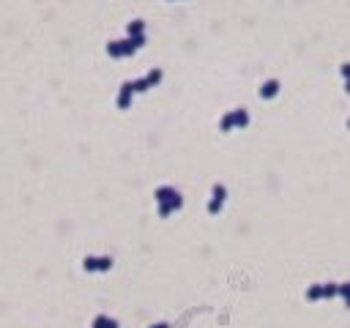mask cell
<instances>
[{
	"label": "cell",
	"instance_id": "5bb4252c",
	"mask_svg": "<svg viewBox=\"0 0 350 328\" xmlns=\"http://www.w3.org/2000/svg\"><path fill=\"white\" fill-rule=\"evenodd\" d=\"M339 296L345 298V304L350 306V282H347V285H339Z\"/></svg>",
	"mask_w": 350,
	"mask_h": 328
},
{
	"label": "cell",
	"instance_id": "ac0fdd59",
	"mask_svg": "<svg viewBox=\"0 0 350 328\" xmlns=\"http://www.w3.org/2000/svg\"><path fill=\"white\" fill-rule=\"evenodd\" d=\"M347 129H350V120H347Z\"/></svg>",
	"mask_w": 350,
	"mask_h": 328
},
{
	"label": "cell",
	"instance_id": "3957f363",
	"mask_svg": "<svg viewBox=\"0 0 350 328\" xmlns=\"http://www.w3.org/2000/svg\"><path fill=\"white\" fill-rule=\"evenodd\" d=\"M336 293H339V287L336 285H312L307 290V298L309 301H318V298H334Z\"/></svg>",
	"mask_w": 350,
	"mask_h": 328
},
{
	"label": "cell",
	"instance_id": "8992f818",
	"mask_svg": "<svg viewBox=\"0 0 350 328\" xmlns=\"http://www.w3.org/2000/svg\"><path fill=\"white\" fill-rule=\"evenodd\" d=\"M132 99H134V88L132 82H123L118 90V110H129L132 107Z\"/></svg>",
	"mask_w": 350,
	"mask_h": 328
},
{
	"label": "cell",
	"instance_id": "8fae6325",
	"mask_svg": "<svg viewBox=\"0 0 350 328\" xmlns=\"http://www.w3.org/2000/svg\"><path fill=\"white\" fill-rule=\"evenodd\" d=\"M132 88H134V93H145V90H151V82L143 77V79H132Z\"/></svg>",
	"mask_w": 350,
	"mask_h": 328
},
{
	"label": "cell",
	"instance_id": "7c38bea8",
	"mask_svg": "<svg viewBox=\"0 0 350 328\" xmlns=\"http://www.w3.org/2000/svg\"><path fill=\"white\" fill-rule=\"evenodd\" d=\"M219 129H222V131H233V129H235V120H233V112H227V115L222 118Z\"/></svg>",
	"mask_w": 350,
	"mask_h": 328
},
{
	"label": "cell",
	"instance_id": "5b68a950",
	"mask_svg": "<svg viewBox=\"0 0 350 328\" xmlns=\"http://www.w3.org/2000/svg\"><path fill=\"white\" fill-rule=\"evenodd\" d=\"M82 268L85 271H110L112 268V257H93V254H88L82 260Z\"/></svg>",
	"mask_w": 350,
	"mask_h": 328
},
{
	"label": "cell",
	"instance_id": "52a82bcc",
	"mask_svg": "<svg viewBox=\"0 0 350 328\" xmlns=\"http://www.w3.org/2000/svg\"><path fill=\"white\" fill-rule=\"evenodd\" d=\"M279 93V79H266V82H262V88H260V99H274Z\"/></svg>",
	"mask_w": 350,
	"mask_h": 328
},
{
	"label": "cell",
	"instance_id": "7a4b0ae2",
	"mask_svg": "<svg viewBox=\"0 0 350 328\" xmlns=\"http://www.w3.org/2000/svg\"><path fill=\"white\" fill-rule=\"evenodd\" d=\"M134 52H137V46L132 44V38H120V41H110L107 44V55L110 58H132Z\"/></svg>",
	"mask_w": 350,
	"mask_h": 328
},
{
	"label": "cell",
	"instance_id": "9a60e30c",
	"mask_svg": "<svg viewBox=\"0 0 350 328\" xmlns=\"http://www.w3.org/2000/svg\"><path fill=\"white\" fill-rule=\"evenodd\" d=\"M339 74H342V79H345V82H350V63H342V66H339Z\"/></svg>",
	"mask_w": 350,
	"mask_h": 328
},
{
	"label": "cell",
	"instance_id": "9c48e42d",
	"mask_svg": "<svg viewBox=\"0 0 350 328\" xmlns=\"http://www.w3.org/2000/svg\"><path fill=\"white\" fill-rule=\"evenodd\" d=\"M126 33H129V36H145V22H143V19H132L129 28H126Z\"/></svg>",
	"mask_w": 350,
	"mask_h": 328
},
{
	"label": "cell",
	"instance_id": "ba28073f",
	"mask_svg": "<svg viewBox=\"0 0 350 328\" xmlns=\"http://www.w3.org/2000/svg\"><path fill=\"white\" fill-rule=\"evenodd\" d=\"M233 120H235V129H246L249 126V112L244 107H238V110H233Z\"/></svg>",
	"mask_w": 350,
	"mask_h": 328
},
{
	"label": "cell",
	"instance_id": "30bf717a",
	"mask_svg": "<svg viewBox=\"0 0 350 328\" xmlns=\"http://www.w3.org/2000/svg\"><path fill=\"white\" fill-rule=\"evenodd\" d=\"M93 328H118V320L107 317V314H99V317L93 320Z\"/></svg>",
	"mask_w": 350,
	"mask_h": 328
},
{
	"label": "cell",
	"instance_id": "4fadbf2b",
	"mask_svg": "<svg viewBox=\"0 0 350 328\" xmlns=\"http://www.w3.org/2000/svg\"><path fill=\"white\" fill-rule=\"evenodd\" d=\"M145 79L151 82V88H153V85H159V82H161V69H151V71L145 74Z\"/></svg>",
	"mask_w": 350,
	"mask_h": 328
},
{
	"label": "cell",
	"instance_id": "6da1fadb",
	"mask_svg": "<svg viewBox=\"0 0 350 328\" xmlns=\"http://www.w3.org/2000/svg\"><path fill=\"white\" fill-rule=\"evenodd\" d=\"M153 197H156V203H159V216L161 219H167L172 211H181V205H184L181 192L172 189V186H159V189L153 192Z\"/></svg>",
	"mask_w": 350,
	"mask_h": 328
},
{
	"label": "cell",
	"instance_id": "2e32d148",
	"mask_svg": "<svg viewBox=\"0 0 350 328\" xmlns=\"http://www.w3.org/2000/svg\"><path fill=\"white\" fill-rule=\"evenodd\" d=\"M151 328H170L167 323H156V325H151Z\"/></svg>",
	"mask_w": 350,
	"mask_h": 328
},
{
	"label": "cell",
	"instance_id": "e0dca14e",
	"mask_svg": "<svg viewBox=\"0 0 350 328\" xmlns=\"http://www.w3.org/2000/svg\"><path fill=\"white\" fill-rule=\"evenodd\" d=\"M345 90H347V96H350V82H345Z\"/></svg>",
	"mask_w": 350,
	"mask_h": 328
},
{
	"label": "cell",
	"instance_id": "277c9868",
	"mask_svg": "<svg viewBox=\"0 0 350 328\" xmlns=\"http://www.w3.org/2000/svg\"><path fill=\"white\" fill-rule=\"evenodd\" d=\"M225 200H227V189L222 183L213 186V192H211V203H208V213L211 216H216V213L222 211V205H225Z\"/></svg>",
	"mask_w": 350,
	"mask_h": 328
}]
</instances>
